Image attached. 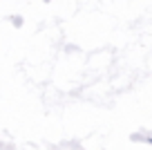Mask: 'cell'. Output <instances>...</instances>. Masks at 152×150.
<instances>
[{
	"label": "cell",
	"mask_w": 152,
	"mask_h": 150,
	"mask_svg": "<svg viewBox=\"0 0 152 150\" xmlns=\"http://www.w3.org/2000/svg\"><path fill=\"white\" fill-rule=\"evenodd\" d=\"M11 23H14L16 27H23V18H20V16H14V18H11Z\"/></svg>",
	"instance_id": "obj_1"
}]
</instances>
